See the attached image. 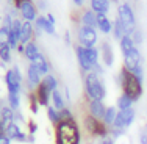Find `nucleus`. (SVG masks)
I'll return each mask as SVG.
<instances>
[{
  "label": "nucleus",
  "mask_w": 147,
  "mask_h": 144,
  "mask_svg": "<svg viewBox=\"0 0 147 144\" xmlns=\"http://www.w3.org/2000/svg\"><path fill=\"white\" fill-rule=\"evenodd\" d=\"M82 141V130L77 122L74 121H59L55 125V144H80Z\"/></svg>",
  "instance_id": "1"
},
{
  "label": "nucleus",
  "mask_w": 147,
  "mask_h": 144,
  "mask_svg": "<svg viewBox=\"0 0 147 144\" xmlns=\"http://www.w3.org/2000/svg\"><path fill=\"white\" fill-rule=\"evenodd\" d=\"M117 82L122 88V94L128 96L133 102H138L141 99L142 93H144V86H142V82L138 80L133 74L125 69L122 66L121 72H119V77H117Z\"/></svg>",
  "instance_id": "2"
},
{
  "label": "nucleus",
  "mask_w": 147,
  "mask_h": 144,
  "mask_svg": "<svg viewBox=\"0 0 147 144\" xmlns=\"http://www.w3.org/2000/svg\"><path fill=\"white\" fill-rule=\"evenodd\" d=\"M83 88H85L86 100H103L107 96V88L96 72H89L85 75Z\"/></svg>",
  "instance_id": "3"
},
{
  "label": "nucleus",
  "mask_w": 147,
  "mask_h": 144,
  "mask_svg": "<svg viewBox=\"0 0 147 144\" xmlns=\"http://www.w3.org/2000/svg\"><path fill=\"white\" fill-rule=\"evenodd\" d=\"M82 125H83V130L86 132V135H89L91 138L102 139L105 136L110 135V127H108L103 121H99V119L92 118V116L88 114V113L83 116Z\"/></svg>",
  "instance_id": "4"
},
{
  "label": "nucleus",
  "mask_w": 147,
  "mask_h": 144,
  "mask_svg": "<svg viewBox=\"0 0 147 144\" xmlns=\"http://www.w3.org/2000/svg\"><path fill=\"white\" fill-rule=\"evenodd\" d=\"M124 68L128 69L138 80L144 82V69H142V55L136 47L133 52L124 55Z\"/></svg>",
  "instance_id": "5"
},
{
  "label": "nucleus",
  "mask_w": 147,
  "mask_h": 144,
  "mask_svg": "<svg viewBox=\"0 0 147 144\" xmlns=\"http://www.w3.org/2000/svg\"><path fill=\"white\" fill-rule=\"evenodd\" d=\"M77 38H78V44L82 47L89 49V47H96L97 41H99V33H97V28L78 25L77 27Z\"/></svg>",
  "instance_id": "6"
},
{
  "label": "nucleus",
  "mask_w": 147,
  "mask_h": 144,
  "mask_svg": "<svg viewBox=\"0 0 147 144\" xmlns=\"http://www.w3.org/2000/svg\"><path fill=\"white\" fill-rule=\"evenodd\" d=\"M22 82H24V77H22V74H20L17 66H13V68H9L8 71H6L5 85H6L8 93L20 94V91H22Z\"/></svg>",
  "instance_id": "7"
},
{
  "label": "nucleus",
  "mask_w": 147,
  "mask_h": 144,
  "mask_svg": "<svg viewBox=\"0 0 147 144\" xmlns=\"http://www.w3.org/2000/svg\"><path fill=\"white\" fill-rule=\"evenodd\" d=\"M117 17L125 24V27L128 30V34H131L136 30V17H135V13H133V8L130 6V3H127V2L119 3L117 5Z\"/></svg>",
  "instance_id": "8"
},
{
  "label": "nucleus",
  "mask_w": 147,
  "mask_h": 144,
  "mask_svg": "<svg viewBox=\"0 0 147 144\" xmlns=\"http://www.w3.org/2000/svg\"><path fill=\"white\" fill-rule=\"evenodd\" d=\"M135 118H136L135 108H130V110H119L117 116H116V121H114V124L111 128H117V130L125 132V130L135 122Z\"/></svg>",
  "instance_id": "9"
},
{
  "label": "nucleus",
  "mask_w": 147,
  "mask_h": 144,
  "mask_svg": "<svg viewBox=\"0 0 147 144\" xmlns=\"http://www.w3.org/2000/svg\"><path fill=\"white\" fill-rule=\"evenodd\" d=\"M17 11H19L20 17H22L25 22H34L36 17L39 16L38 14V6H36V3H34L33 0H27V2H24Z\"/></svg>",
  "instance_id": "10"
},
{
  "label": "nucleus",
  "mask_w": 147,
  "mask_h": 144,
  "mask_svg": "<svg viewBox=\"0 0 147 144\" xmlns=\"http://www.w3.org/2000/svg\"><path fill=\"white\" fill-rule=\"evenodd\" d=\"M6 136L11 141H17V143H27L28 141V133H25L20 125L17 122H11L6 125Z\"/></svg>",
  "instance_id": "11"
},
{
  "label": "nucleus",
  "mask_w": 147,
  "mask_h": 144,
  "mask_svg": "<svg viewBox=\"0 0 147 144\" xmlns=\"http://www.w3.org/2000/svg\"><path fill=\"white\" fill-rule=\"evenodd\" d=\"M42 74H41L39 71H38V68L34 64H28V68H27V85H28V88L31 91H34L38 86L42 83Z\"/></svg>",
  "instance_id": "12"
},
{
  "label": "nucleus",
  "mask_w": 147,
  "mask_h": 144,
  "mask_svg": "<svg viewBox=\"0 0 147 144\" xmlns=\"http://www.w3.org/2000/svg\"><path fill=\"white\" fill-rule=\"evenodd\" d=\"M75 57H77V61H78V66L80 69H82L83 75H86V74L92 72V66H91V63L88 61V57H86V49L82 47V45H75Z\"/></svg>",
  "instance_id": "13"
},
{
  "label": "nucleus",
  "mask_w": 147,
  "mask_h": 144,
  "mask_svg": "<svg viewBox=\"0 0 147 144\" xmlns=\"http://www.w3.org/2000/svg\"><path fill=\"white\" fill-rule=\"evenodd\" d=\"M86 108H88V114H91L96 119H99V121L103 119L105 111H107V105L103 103V100H88Z\"/></svg>",
  "instance_id": "14"
},
{
  "label": "nucleus",
  "mask_w": 147,
  "mask_h": 144,
  "mask_svg": "<svg viewBox=\"0 0 147 144\" xmlns=\"http://www.w3.org/2000/svg\"><path fill=\"white\" fill-rule=\"evenodd\" d=\"M34 34H36V31H34V25L33 22H25L24 20L22 24V30H20V38H19V43L20 44H28L31 41H34Z\"/></svg>",
  "instance_id": "15"
},
{
  "label": "nucleus",
  "mask_w": 147,
  "mask_h": 144,
  "mask_svg": "<svg viewBox=\"0 0 147 144\" xmlns=\"http://www.w3.org/2000/svg\"><path fill=\"white\" fill-rule=\"evenodd\" d=\"M34 96H36V99H38L39 107H45V108H47L49 105L52 103V93L42 85V83L34 89Z\"/></svg>",
  "instance_id": "16"
},
{
  "label": "nucleus",
  "mask_w": 147,
  "mask_h": 144,
  "mask_svg": "<svg viewBox=\"0 0 147 144\" xmlns=\"http://www.w3.org/2000/svg\"><path fill=\"white\" fill-rule=\"evenodd\" d=\"M100 59L107 68H111L114 64V52L108 43H102V45H100Z\"/></svg>",
  "instance_id": "17"
},
{
  "label": "nucleus",
  "mask_w": 147,
  "mask_h": 144,
  "mask_svg": "<svg viewBox=\"0 0 147 144\" xmlns=\"http://www.w3.org/2000/svg\"><path fill=\"white\" fill-rule=\"evenodd\" d=\"M89 9L96 14H108L111 9V0H89Z\"/></svg>",
  "instance_id": "18"
},
{
  "label": "nucleus",
  "mask_w": 147,
  "mask_h": 144,
  "mask_svg": "<svg viewBox=\"0 0 147 144\" xmlns=\"http://www.w3.org/2000/svg\"><path fill=\"white\" fill-rule=\"evenodd\" d=\"M111 30H113V22L110 20L108 14H97V31L108 34L111 33Z\"/></svg>",
  "instance_id": "19"
},
{
  "label": "nucleus",
  "mask_w": 147,
  "mask_h": 144,
  "mask_svg": "<svg viewBox=\"0 0 147 144\" xmlns=\"http://www.w3.org/2000/svg\"><path fill=\"white\" fill-rule=\"evenodd\" d=\"M111 31H113V38L117 41H121L125 34H128V30H127V27H125V24L122 22L119 17H116V19L113 20V30Z\"/></svg>",
  "instance_id": "20"
},
{
  "label": "nucleus",
  "mask_w": 147,
  "mask_h": 144,
  "mask_svg": "<svg viewBox=\"0 0 147 144\" xmlns=\"http://www.w3.org/2000/svg\"><path fill=\"white\" fill-rule=\"evenodd\" d=\"M31 64H34L38 68V71H39L41 74H42V77L45 75H49L50 74V64H49V61H47V58L44 57L42 53H39L36 58L31 61Z\"/></svg>",
  "instance_id": "21"
},
{
  "label": "nucleus",
  "mask_w": 147,
  "mask_h": 144,
  "mask_svg": "<svg viewBox=\"0 0 147 144\" xmlns=\"http://www.w3.org/2000/svg\"><path fill=\"white\" fill-rule=\"evenodd\" d=\"M119 47H121L122 55H127V53H130V52L135 50V49L138 47V45L133 43V39H131L130 34H125V36L122 38L121 41H119Z\"/></svg>",
  "instance_id": "22"
},
{
  "label": "nucleus",
  "mask_w": 147,
  "mask_h": 144,
  "mask_svg": "<svg viewBox=\"0 0 147 144\" xmlns=\"http://www.w3.org/2000/svg\"><path fill=\"white\" fill-rule=\"evenodd\" d=\"M41 52H39V45L36 44V41H31V43L28 44H25V50H24V57H25L28 61L31 63L34 58L39 55Z\"/></svg>",
  "instance_id": "23"
},
{
  "label": "nucleus",
  "mask_w": 147,
  "mask_h": 144,
  "mask_svg": "<svg viewBox=\"0 0 147 144\" xmlns=\"http://www.w3.org/2000/svg\"><path fill=\"white\" fill-rule=\"evenodd\" d=\"M16 113L17 111H14L13 108H9L8 105H3L2 110H0V119L8 125V124H11V122H16Z\"/></svg>",
  "instance_id": "24"
},
{
  "label": "nucleus",
  "mask_w": 147,
  "mask_h": 144,
  "mask_svg": "<svg viewBox=\"0 0 147 144\" xmlns=\"http://www.w3.org/2000/svg\"><path fill=\"white\" fill-rule=\"evenodd\" d=\"M52 107H55L58 111H61L66 108V97L63 96V93L59 89L52 93Z\"/></svg>",
  "instance_id": "25"
},
{
  "label": "nucleus",
  "mask_w": 147,
  "mask_h": 144,
  "mask_svg": "<svg viewBox=\"0 0 147 144\" xmlns=\"http://www.w3.org/2000/svg\"><path fill=\"white\" fill-rule=\"evenodd\" d=\"M117 107H107V111H105V116H103V119L102 121L105 122V124L108 125V127H113V124H114V121H116V116H117Z\"/></svg>",
  "instance_id": "26"
},
{
  "label": "nucleus",
  "mask_w": 147,
  "mask_h": 144,
  "mask_svg": "<svg viewBox=\"0 0 147 144\" xmlns=\"http://www.w3.org/2000/svg\"><path fill=\"white\" fill-rule=\"evenodd\" d=\"M11 59H13V49L8 44L0 45V61H2V64H8V63H11Z\"/></svg>",
  "instance_id": "27"
},
{
  "label": "nucleus",
  "mask_w": 147,
  "mask_h": 144,
  "mask_svg": "<svg viewBox=\"0 0 147 144\" xmlns=\"http://www.w3.org/2000/svg\"><path fill=\"white\" fill-rule=\"evenodd\" d=\"M86 57H88V61L91 63L92 69L99 64V59H100V50L97 47H89L86 49Z\"/></svg>",
  "instance_id": "28"
},
{
  "label": "nucleus",
  "mask_w": 147,
  "mask_h": 144,
  "mask_svg": "<svg viewBox=\"0 0 147 144\" xmlns=\"http://www.w3.org/2000/svg\"><path fill=\"white\" fill-rule=\"evenodd\" d=\"M133 103H135V102H133L128 96H125V94H121L116 100L117 110H130V108H133Z\"/></svg>",
  "instance_id": "29"
},
{
  "label": "nucleus",
  "mask_w": 147,
  "mask_h": 144,
  "mask_svg": "<svg viewBox=\"0 0 147 144\" xmlns=\"http://www.w3.org/2000/svg\"><path fill=\"white\" fill-rule=\"evenodd\" d=\"M42 85L47 88L50 93H53V91L58 89V78L55 75H52V74H49V75H45L42 78Z\"/></svg>",
  "instance_id": "30"
},
{
  "label": "nucleus",
  "mask_w": 147,
  "mask_h": 144,
  "mask_svg": "<svg viewBox=\"0 0 147 144\" xmlns=\"http://www.w3.org/2000/svg\"><path fill=\"white\" fill-rule=\"evenodd\" d=\"M6 105H8L9 108H13L14 111H19V108H20V94L8 93V96H6Z\"/></svg>",
  "instance_id": "31"
},
{
  "label": "nucleus",
  "mask_w": 147,
  "mask_h": 144,
  "mask_svg": "<svg viewBox=\"0 0 147 144\" xmlns=\"http://www.w3.org/2000/svg\"><path fill=\"white\" fill-rule=\"evenodd\" d=\"M47 118H49V121H50V124L53 125V127L58 125L59 121H61V118H59V111L55 107H52V105L47 107Z\"/></svg>",
  "instance_id": "32"
},
{
  "label": "nucleus",
  "mask_w": 147,
  "mask_h": 144,
  "mask_svg": "<svg viewBox=\"0 0 147 144\" xmlns=\"http://www.w3.org/2000/svg\"><path fill=\"white\" fill-rule=\"evenodd\" d=\"M28 103H30V110L33 114H36L38 111H39V103H38V99L36 96H34V91H31L28 94Z\"/></svg>",
  "instance_id": "33"
},
{
  "label": "nucleus",
  "mask_w": 147,
  "mask_h": 144,
  "mask_svg": "<svg viewBox=\"0 0 147 144\" xmlns=\"http://www.w3.org/2000/svg\"><path fill=\"white\" fill-rule=\"evenodd\" d=\"M44 24H45V16H38L36 20H34V31L36 34H39L41 31H44Z\"/></svg>",
  "instance_id": "34"
},
{
  "label": "nucleus",
  "mask_w": 147,
  "mask_h": 144,
  "mask_svg": "<svg viewBox=\"0 0 147 144\" xmlns=\"http://www.w3.org/2000/svg\"><path fill=\"white\" fill-rule=\"evenodd\" d=\"M59 118H61V121H74V119H75V116H74L71 108L66 107L64 110L59 111Z\"/></svg>",
  "instance_id": "35"
},
{
  "label": "nucleus",
  "mask_w": 147,
  "mask_h": 144,
  "mask_svg": "<svg viewBox=\"0 0 147 144\" xmlns=\"http://www.w3.org/2000/svg\"><path fill=\"white\" fill-rule=\"evenodd\" d=\"M130 36H131L133 43H135L136 45H139V44L142 43V41H144V36H142V31H141V30H138V28H136L135 31H133V33L130 34Z\"/></svg>",
  "instance_id": "36"
},
{
  "label": "nucleus",
  "mask_w": 147,
  "mask_h": 144,
  "mask_svg": "<svg viewBox=\"0 0 147 144\" xmlns=\"http://www.w3.org/2000/svg\"><path fill=\"white\" fill-rule=\"evenodd\" d=\"M44 31H45V33H49V34H55V33H57L55 25L52 22H49L47 17H45V24H44Z\"/></svg>",
  "instance_id": "37"
},
{
  "label": "nucleus",
  "mask_w": 147,
  "mask_h": 144,
  "mask_svg": "<svg viewBox=\"0 0 147 144\" xmlns=\"http://www.w3.org/2000/svg\"><path fill=\"white\" fill-rule=\"evenodd\" d=\"M27 127H28V132H27V133H28V135H31V136H34V133L38 132V124H36V122L30 119V121L27 122Z\"/></svg>",
  "instance_id": "38"
},
{
  "label": "nucleus",
  "mask_w": 147,
  "mask_h": 144,
  "mask_svg": "<svg viewBox=\"0 0 147 144\" xmlns=\"http://www.w3.org/2000/svg\"><path fill=\"white\" fill-rule=\"evenodd\" d=\"M139 143L147 144V130H142V132L139 133Z\"/></svg>",
  "instance_id": "39"
},
{
  "label": "nucleus",
  "mask_w": 147,
  "mask_h": 144,
  "mask_svg": "<svg viewBox=\"0 0 147 144\" xmlns=\"http://www.w3.org/2000/svg\"><path fill=\"white\" fill-rule=\"evenodd\" d=\"M99 144H114V139L111 138L110 135H108V136H105V138H102V139H100V141H99Z\"/></svg>",
  "instance_id": "40"
},
{
  "label": "nucleus",
  "mask_w": 147,
  "mask_h": 144,
  "mask_svg": "<svg viewBox=\"0 0 147 144\" xmlns=\"http://www.w3.org/2000/svg\"><path fill=\"white\" fill-rule=\"evenodd\" d=\"M5 135H6V124L2 121V119H0V138H2V136H5Z\"/></svg>",
  "instance_id": "41"
},
{
  "label": "nucleus",
  "mask_w": 147,
  "mask_h": 144,
  "mask_svg": "<svg viewBox=\"0 0 147 144\" xmlns=\"http://www.w3.org/2000/svg\"><path fill=\"white\" fill-rule=\"evenodd\" d=\"M45 17H47V20H49V22H52L53 25L57 24V20H55V16L52 14V13H47V14H45Z\"/></svg>",
  "instance_id": "42"
},
{
  "label": "nucleus",
  "mask_w": 147,
  "mask_h": 144,
  "mask_svg": "<svg viewBox=\"0 0 147 144\" xmlns=\"http://www.w3.org/2000/svg\"><path fill=\"white\" fill-rule=\"evenodd\" d=\"M72 2H74V5H75V6H78V8H82V6L86 3V0H72Z\"/></svg>",
  "instance_id": "43"
},
{
  "label": "nucleus",
  "mask_w": 147,
  "mask_h": 144,
  "mask_svg": "<svg viewBox=\"0 0 147 144\" xmlns=\"http://www.w3.org/2000/svg\"><path fill=\"white\" fill-rule=\"evenodd\" d=\"M0 144H11V139L5 135V136H2V138H0Z\"/></svg>",
  "instance_id": "44"
},
{
  "label": "nucleus",
  "mask_w": 147,
  "mask_h": 144,
  "mask_svg": "<svg viewBox=\"0 0 147 144\" xmlns=\"http://www.w3.org/2000/svg\"><path fill=\"white\" fill-rule=\"evenodd\" d=\"M38 9H44L45 8V2H44V0H38Z\"/></svg>",
  "instance_id": "45"
},
{
  "label": "nucleus",
  "mask_w": 147,
  "mask_h": 144,
  "mask_svg": "<svg viewBox=\"0 0 147 144\" xmlns=\"http://www.w3.org/2000/svg\"><path fill=\"white\" fill-rule=\"evenodd\" d=\"M64 41L67 44H71V34H69V31H66V33H64Z\"/></svg>",
  "instance_id": "46"
},
{
  "label": "nucleus",
  "mask_w": 147,
  "mask_h": 144,
  "mask_svg": "<svg viewBox=\"0 0 147 144\" xmlns=\"http://www.w3.org/2000/svg\"><path fill=\"white\" fill-rule=\"evenodd\" d=\"M24 50H25V45H24V44H19V47H17V52L24 55Z\"/></svg>",
  "instance_id": "47"
}]
</instances>
